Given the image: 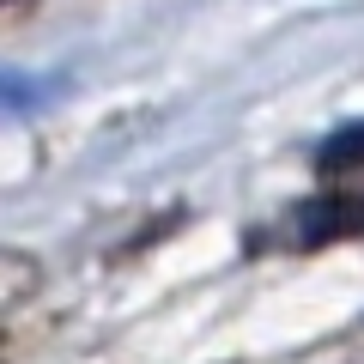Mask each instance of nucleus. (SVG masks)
<instances>
[{
    "label": "nucleus",
    "instance_id": "obj_1",
    "mask_svg": "<svg viewBox=\"0 0 364 364\" xmlns=\"http://www.w3.org/2000/svg\"><path fill=\"white\" fill-rule=\"evenodd\" d=\"M358 164H364V122H352L334 140H322V170H358Z\"/></svg>",
    "mask_w": 364,
    "mask_h": 364
}]
</instances>
